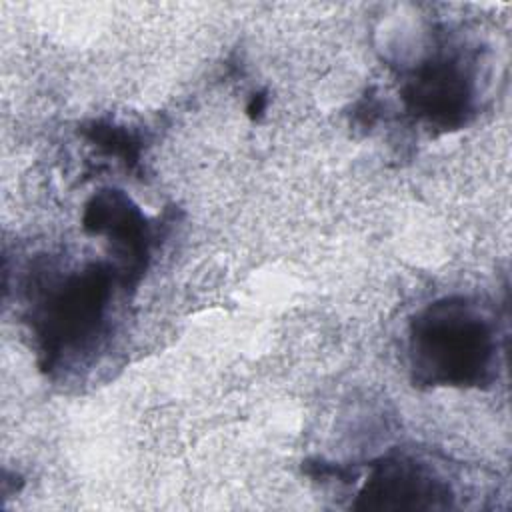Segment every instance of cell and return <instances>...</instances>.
<instances>
[{"instance_id": "7a4b0ae2", "label": "cell", "mask_w": 512, "mask_h": 512, "mask_svg": "<svg viewBox=\"0 0 512 512\" xmlns=\"http://www.w3.org/2000/svg\"><path fill=\"white\" fill-rule=\"evenodd\" d=\"M446 490L412 462L382 464L360 492L366 508H436Z\"/></svg>"}, {"instance_id": "3957f363", "label": "cell", "mask_w": 512, "mask_h": 512, "mask_svg": "<svg viewBox=\"0 0 512 512\" xmlns=\"http://www.w3.org/2000/svg\"><path fill=\"white\" fill-rule=\"evenodd\" d=\"M408 98L428 118L448 124L468 108V86L454 64L440 62L418 74Z\"/></svg>"}, {"instance_id": "6da1fadb", "label": "cell", "mask_w": 512, "mask_h": 512, "mask_svg": "<svg viewBox=\"0 0 512 512\" xmlns=\"http://www.w3.org/2000/svg\"><path fill=\"white\" fill-rule=\"evenodd\" d=\"M492 346L490 324L464 302L434 304L414 322V364L432 382L472 384L482 380Z\"/></svg>"}]
</instances>
